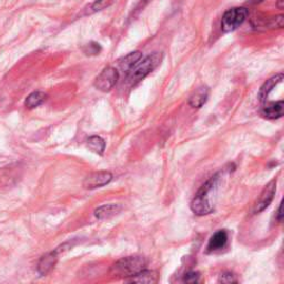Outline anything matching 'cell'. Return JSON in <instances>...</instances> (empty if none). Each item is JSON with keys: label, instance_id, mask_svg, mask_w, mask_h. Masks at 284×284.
<instances>
[{"label": "cell", "instance_id": "cell-15", "mask_svg": "<svg viewBox=\"0 0 284 284\" xmlns=\"http://www.w3.org/2000/svg\"><path fill=\"white\" fill-rule=\"evenodd\" d=\"M207 97H209V88L207 87H200L197 91L190 97L189 105L192 108H201L207 100Z\"/></svg>", "mask_w": 284, "mask_h": 284}, {"label": "cell", "instance_id": "cell-8", "mask_svg": "<svg viewBox=\"0 0 284 284\" xmlns=\"http://www.w3.org/2000/svg\"><path fill=\"white\" fill-rule=\"evenodd\" d=\"M58 254L59 252L57 250H54L52 252L45 254L44 256H41V259L38 263V272L40 275H47L48 273H50L52 271L58 262Z\"/></svg>", "mask_w": 284, "mask_h": 284}, {"label": "cell", "instance_id": "cell-14", "mask_svg": "<svg viewBox=\"0 0 284 284\" xmlns=\"http://www.w3.org/2000/svg\"><path fill=\"white\" fill-rule=\"evenodd\" d=\"M141 59L142 53L140 51L130 52L126 57H123L121 60H119V66L121 68V70L129 73L131 69H132Z\"/></svg>", "mask_w": 284, "mask_h": 284}, {"label": "cell", "instance_id": "cell-18", "mask_svg": "<svg viewBox=\"0 0 284 284\" xmlns=\"http://www.w3.org/2000/svg\"><path fill=\"white\" fill-rule=\"evenodd\" d=\"M116 3V0H96V2L90 6V11L91 12H97L108 8V7L111 6L112 4Z\"/></svg>", "mask_w": 284, "mask_h": 284}, {"label": "cell", "instance_id": "cell-1", "mask_svg": "<svg viewBox=\"0 0 284 284\" xmlns=\"http://www.w3.org/2000/svg\"><path fill=\"white\" fill-rule=\"evenodd\" d=\"M219 182V175L211 177L207 181L201 186L197 195L193 198L190 204L192 212L197 216H206L213 211V204L210 200V193L216 189Z\"/></svg>", "mask_w": 284, "mask_h": 284}, {"label": "cell", "instance_id": "cell-20", "mask_svg": "<svg viewBox=\"0 0 284 284\" xmlns=\"http://www.w3.org/2000/svg\"><path fill=\"white\" fill-rule=\"evenodd\" d=\"M184 283H190V284H195L200 282V273L196 271H190L184 275L183 278Z\"/></svg>", "mask_w": 284, "mask_h": 284}, {"label": "cell", "instance_id": "cell-3", "mask_svg": "<svg viewBox=\"0 0 284 284\" xmlns=\"http://www.w3.org/2000/svg\"><path fill=\"white\" fill-rule=\"evenodd\" d=\"M162 56L160 53L155 52L150 56L140 60L138 64L131 69L129 72V81L131 85H136L138 82L143 80L149 73H151L155 69L160 65Z\"/></svg>", "mask_w": 284, "mask_h": 284}, {"label": "cell", "instance_id": "cell-19", "mask_svg": "<svg viewBox=\"0 0 284 284\" xmlns=\"http://www.w3.org/2000/svg\"><path fill=\"white\" fill-rule=\"evenodd\" d=\"M84 51L86 54H89V56H91V54L96 56V54H99V52L101 51V47L99 46V44L91 43V44H88L84 48Z\"/></svg>", "mask_w": 284, "mask_h": 284}, {"label": "cell", "instance_id": "cell-16", "mask_svg": "<svg viewBox=\"0 0 284 284\" xmlns=\"http://www.w3.org/2000/svg\"><path fill=\"white\" fill-rule=\"evenodd\" d=\"M47 94L43 91H36L30 93L28 97H27L25 106L28 109H34L39 106L43 105V103L47 100Z\"/></svg>", "mask_w": 284, "mask_h": 284}, {"label": "cell", "instance_id": "cell-22", "mask_svg": "<svg viewBox=\"0 0 284 284\" xmlns=\"http://www.w3.org/2000/svg\"><path fill=\"white\" fill-rule=\"evenodd\" d=\"M276 220H278V222H282V205L280 204L278 207V211H276Z\"/></svg>", "mask_w": 284, "mask_h": 284}, {"label": "cell", "instance_id": "cell-23", "mask_svg": "<svg viewBox=\"0 0 284 284\" xmlns=\"http://www.w3.org/2000/svg\"><path fill=\"white\" fill-rule=\"evenodd\" d=\"M283 3H284V0H279V3H278V7L280 9H283Z\"/></svg>", "mask_w": 284, "mask_h": 284}, {"label": "cell", "instance_id": "cell-24", "mask_svg": "<svg viewBox=\"0 0 284 284\" xmlns=\"http://www.w3.org/2000/svg\"><path fill=\"white\" fill-rule=\"evenodd\" d=\"M143 2H148V0H143Z\"/></svg>", "mask_w": 284, "mask_h": 284}, {"label": "cell", "instance_id": "cell-10", "mask_svg": "<svg viewBox=\"0 0 284 284\" xmlns=\"http://www.w3.org/2000/svg\"><path fill=\"white\" fill-rule=\"evenodd\" d=\"M284 102L282 100L278 102H272L264 106L261 110V115L267 119H279L283 116Z\"/></svg>", "mask_w": 284, "mask_h": 284}, {"label": "cell", "instance_id": "cell-12", "mask_svg": "<svg viewBox=\"0 0 284 284\" xmlns=\"http://www.w3.org/2000/svg\"><path fill=\"white\" fill-rule=\"evenodd\" d=\"M127 282H131V283H156L158 281V275L155 271H150V270H145L143 269L142 271H140L139 273H137L132 276H130V278L126 279Z\"/></svg>", "mask_w": 284, "mask_h": 284}, {"label": "cell", "instance_id": "cell-13", "mask_svg": "<svg viewBox=\"0 0 284 284\" xmlns=\"http://www.w3.org/2000/svg\"><path fill=\"white\" fill-rule=\"evenodd\" d=\"M120 210H121V206L119 204H115V203L105 204L97 207L94 210V216L96 218H98L100 220H105L116 216L117 213H119Z\"/></svg>", "mask_w": 284, "mask_h": 284}, {"label": "cell", "instance_id": "cell-9", "mask_svg": "<svg viewBox=\"0 0 284 284\" xmlns=\"http://www.w3.org/2000/svg\"><path fill=\"white\" fill-rule=\"evenodd\" d=\"M229 240V235L225 230H219L218 232L214 233L211 239L209 240V243H207V251L209 252H216L219 250H222V249L226 245Z\"/></svg>", "mask_w": 284, "mask_h": 284}, {"label": "cell", "instance_id": "cell-4", "mask_svg": "<svg viewBox=\"0 0 284 284\" xmlns=\"http://www.w3.org/2000/svg\"><path fill=\"white\" fill-rule=\"evenodd\" d=\"M249 15V11L244 7H235V8L229 9L224 12L221 20V29L223 32H231L245 22Z\"/></svg>", "mask_w": 284, "mask_h": 284}, {"label": "cell", "instance_id": "cell-11", "mask_svg": "<svg viewBox=\"0 0 284 284\" xmlns=\"http://www.w3.org/2000/svg\"><path fill=\"white\" fill-rule=\"evenodd\" d=\"M283 80V74H276L274 77L270 78L269 80H267V82L264 85H263L260 89L259 92V99L261 102H266L267 99L269 98V94L271 93V91L273 90V88H275L279 84H281Z\"/></svg>", "mask_w": 284, "mask_h": 284}, {"label": "cell", "instance_id": "cell-2", "mask_svg": "<svg viewBox=\"0 0 284 284\" xmlns=\"http://www.w3.org/2000/svg\"><path fill=\"white\" fill-rule=\"evenodd\" d=\"M147 267V260L141 255H132L122 258L113 263L110 273L115 276H120V278H130L137 273L142 271Z\"/></svg>", "mask_w": 284, "mask_h": 284}, {"label": "cell", "instance_id": "cell-5", "mask_svg": "<svg viewBox=\"0 0 284 284\" xmlns=\"http://www.w3.org/2000/svg\"><path fill=\"white\" fill-rule=\"evenodd\" d=\"M119 80V71L113 67H107L94 80V87L102 92H108L111 90Z\"/></svg>", "mask_w": 284, "mask_h": 284}, {"label": "cell", "instance_id": "cell-17", "mask_svg": "<svg viewBox=\"0 0 284 284\" xmlns=\"http://www.w3.org/2000/svg\"><path fill=\"white\" fill-rule=\"evenodd\" d=\"M87 145L90 150L98 155H102L106 150V141L99 136H92L87 140Z\"/></svg>", "mask_w": 284, "mask_h": 284}, {"label": "cell", "instance_id": "cell-7", "mask_svg": "<svg viewBox=\"0 0 284 284\" xmlns=\"http://www.w3.org/2000/svg\"><path fill=\"white\" fill-rule=\"evenodd\" d=\"M112 179H113V176L111 172L96 171V172L90 173L89 176L86 177L82 185H84L85 189L93 190L97 188H102V186L109 184L112 181Z\"/></svg>", "mask_w": 284, "mask_h": 284}, {"label": "cell", "instance_id": "cell-6", "mask_svg": "<svg viewBox=\"0 0 284 284\" xmlns=\"http://www.w3.org/2000/svg\"><path fill=\"white\" fill-rule=\"evenodd\" d=\"M275 192H276V179H273L272 181H270L264 186V189L262 190L258 200L255 201L253 206V213H260L262 211H264L267 207L271 204L272 200L275 196Z\"/></svg>", "mask_w": 284, "mask_h": 284}, {"label": "cell", "instance_id": "cell-21", "mask_svg": "<svg viewBox=\"0 0 284 284\" xmlns=\"http://www.w3.org/2000/svg\"><path fill=\"white\" fill-rule=\"evenodd\" d=\"M219 283H237L238 280L235 275L231 272H224L220 275V279L218 280Z\"/></svg>", "mask_w": 284, "mask_h": 284}]
</instances>
